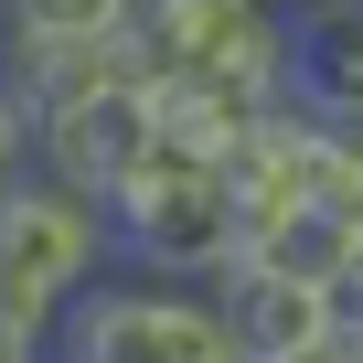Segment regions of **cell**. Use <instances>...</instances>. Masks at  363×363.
Returning <instances> with one entry per match:
<instances>
[{"instance_id":"cell-7","label":"cell","mask_w":363,"mask_h":363,"mask_svg":"<svg viewBox=\"0 0 363 363\" xmlns=\"http://www.w3.org/2000/svg\"><path fill=\"white\" fill-rule=\"evenodd\" d=\"M246 257H267V267H289V278H310V289H342V278L363 267V214H342L331 193H299Z\"/></svg>"},{"instance_id":"cell-10","label":"cell","mask_w":363,"mask_h":363,"mask_svg":"<svg viewBox=\"0 0 363 363\" xmlns=\"http://www.w3.org/2000/svg\"><path fill=\"white\" fill-rule=\"evenodd\" d=\"M0 363H54V320L22 310V299H0Z\"/></svg>"},{"instance_id":"cell-8","label":"cell","mask_w":363,"mask_h":363,"mask_svg":"<svg viewBox=\"0 0 363 363\" xmlns=\"http://www.w3.org/2000/svg\"><path fill=\"white\" fill-rule=\"evenodd\" d=\"M139 0H0V43H118Z\"/></svg>"},{"instance_id":"cell-9","label":"cell","mask_w":363,"mask_h":363,"mask_svg":"<svg viewBox=\"0 0 363 363\" xmlns=\"http://www.w3.org/2000/svg\"><path fill=\"white\" fill-rule=\"evenodd\" d=\"M320 193H331L342 214H363V128H331V150H320Z\"/></svg>"},{"instance_id":"cell-4","label":"cell","mask_w":363,"mask_h":363,"mask_svg":"<svg viewBox=\"0 0 363 363\" xmlns=\"http://www.w3.org/2000/svg\"><path fill=\"white\" fill-rule=\"evenodd\" d=\"M160 160V118H150V86H96L75 107H54L33 128V171L65 182V193H86L96 214L128 193V182Z\"/></svg>"},{"instance_id":"cell-1","label":"cell","mask_w":363,"mask_h":363,"mask_svg":"<svg viewBox=\"0 0 363 363\" xmlns=\"http://www.w3.org/2000/svg\"><path fill=\"white\" fill-rule=\"evenodd\" d=\"M107 235H118V267L171 278V289H214V278L246 257L235 182H225L214 160H182V150H160L128 193L107 203Z\"/></svg>"},{"instance_id":"cell-2","label":"cell","mask_w":363,"mask_h":363,"mask_svg":"<svg viewBox=\"0 0 363 363\" xmlns=\"http://www.w3.org/2000/svg\"><path fill=\"white\" fill-rule=\"evenodd\" d=\"M107 267H118V235H107V214L86 193H65V182H43V171L0 182V299L65 320Z\"/></svg>"},{"instance_id":"cell-11","label":"cell","mask_w":363,"mask_h":363,"mask_svg":"<svg viewBox=\"0 0 363 363\" xmlns=\"http://www.w3.org/2000/svg\"><path fill=\"white\" fill-rule=\"evenodd\" d=\"M299 363H363V342H342V331H331V342H310Z\"/></svg>"},{"instance_id":"cell-12","label":"cell","mask_w":363,"mask_h":363,"mask_svg":"<svg viewBox=\"0 0 363 363\" xmlns=\"http://www.w3.org/2000/svg\"><path fill=\"white\" fill-rule=\"evenodd\" d=\"M171 11H257V0H171Z\"/></svg>"},{"instance_id":"cell-5","label":"cell","mask_w":363,"mask_h":363,"mask_svg":"<svg viewBox=\"0 0 363 363\" xmlns=\"http://www.w3.org/2000/svg\"><path fill=\"white\" fill-rule=\"evenodd\" d=\"M203 299H214V320H225L235 363H299L310 342H331V299H320L310 278L267 267V257H235Z\"/></svg>"},{"instance_id":"cell-6","label":"cell","mask_w":363,"mask_h":363,"mask_svg":"<svg viewBox=\"0 0 363 363\" xmlns=\"http://www.w3.org/2000/svg\"><path fill=\"white\" fill-rule=\"evenodd\" d=\"M289 96L331 128H363V0H299L289 11Z\"/></svg>"},{"instance_id":"cell-3","label":"cell","mask_w":363,"mask_h":363,"mask_svg":"<svg viewBox=\"0 0 363 363\" xmlns=\"http://www.w3.org/2000/svg\"><path fill=\"white\" fill-rule=\"evenodd\" d=\"M54 363H235L225 320L203 289L171 278H96L54 320Z\"/></svg>"}]
</instances>
